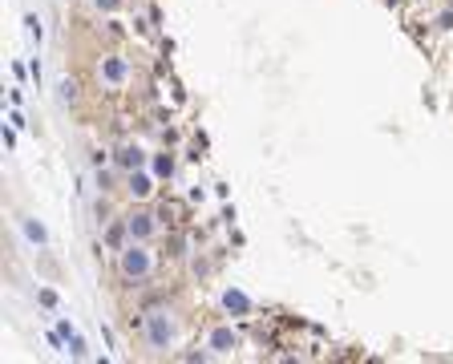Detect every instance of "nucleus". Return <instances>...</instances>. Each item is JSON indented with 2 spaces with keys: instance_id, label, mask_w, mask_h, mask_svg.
<instances>
[{
  "instance_id": "obj_6",
  "label": "nucleus",
  "mask_w": 453,
  "mask_h": 364,
  "mask_svg": "<svg viewBox=\"0 0 453 364\" xmlns=\"http://www.w3.org/2000/svg\"><path fill=\"white\" fill-rule=\"evenodd\" d=\"M158 187H162V182H158V174H154L150 166H146V170H130V174L121 178V194H126L130 202H150V198L158 194Z\"/></svg>"
},
{
  "instance_id": "obj_8",
  "label": "nucleus",
  "mask_w": 453,
  "mask_h": 364,
  "mask_svg": "<svg viewBox=\"0 0 453 364\" xmlns=\"http://www.w3.org/2000/svg\"><path fill=\"white\" fill-rule=\"evenodd\" d=\"M17 227H21V235H24V239L33 243V247H41V251H45L49 243H53L49 227H45V223H41L37 215H17Z\"/></svg>"
},
{
  "instance_id": "obj_14",
  "label": "nucleus",
  "mask_w": 453,
  "mask_h": 364,
  "mask_svg": "<svg viewBox=\"0 0 453 364\" xmlns=\"http://www.w3.org/2000/svg\"><path fill=\"white\" fill-rule=\"evenodd\" d=\"M37 304L49 308V312H57V308H61V295H57L53 288H37Z\"/></svg>"
},
{
  "instance_id": "obj_17",
  "label": "nucleus",
  "mask_w": 453,
  "mask_h": 364,
  "mask_svg": "<svg viewBox=\"0 0 453 364\" xmlns=\"http://www.w3.org/2000/svg\"><path fill=\"white\" fill-rule=\"evenodd\" d=\"M4 150H17V125L4 130Z\"/></svg>"
},
{
  "instance_id": "obj_3",
  "label": "nucleus",
  "mask_w": 453,
  "mask_h": 364,
  "mask_svg": "<svg viewBox=\"0 0 453 364\" xmlns=\"http://www.w3.org/2000/svg\"><path fill=\"white\" fill-rule=\"evenodd\" d=\"M94 77L101 89H126L130 81H134V61L126 57V53H118V49H110V53H97L94 61Z\"/></svg>"
},
{
  "instance_id": "obj_5",
  "label": "nucleus",
  "mask_w": 453,
  "mask_h": 364,
  "mask_svg": "<svg viewBox=\"0 0 453 364\" xmlns=\"http://www.w3.org/2000/svg\"><path fill=\"white\" fill-rule=\"evenodd\" d=\"M203 344H207L211 361H227V356H239V348H243V332H239L231 320H215V324L203 332Z\"/></svg>"
},
{
  "instance_id": "obj_4",
  "label": "nucleus",
  "mask_w": 453,
  "mask_h": 364,
  "mask_svg": "<svg viewBox=\"0 0 453 364\" xmlns=\"http://www.w3.org/2000/svg\"><path fill=\"white\" fill-rule=\"evenodd\" d=\"M118 218H121V227H126V235H130V239L154 243L158 235H162V215H158L150 202H130Z\"/></svg>"
},
{
  "instance_id": "obj_9",
  "label": "nucleus",
  "mask_w": 453,
  "mask_h": 364,
  "mask_svg": "<svg viewBox=\"0 0 453 364\" xmlns=\"http://www.w3.org/2000/svg\"><path fill=\"white\" fill-rule=\"evenodd\" d=\"M150 170L158 174V182H170V178L178 174V154H174L170 146H162V150H154V154H150Z\"/></svg>"
},
{
  "instance_id": "obj_10",
  "label": "nucleus",
  "mask_w": 453,
  "mask_h": 364,
  "mask_svg": "<svg viewBox=\"0 0 453 364\" xmlns=\"http://www.w3.org/2000/svg\"><path fill=\"white\" fill-rule=\"evenodd\" d=\"M121 178H126V174H121L114 162L94 170V182H97V191H101V194H118V191H121Z\"/></svg>"
},
{
  "instance_id": "obj_20",
  "label": "nucleus",
  "mask_w": 453,
  "mask_h": 364,
  "mask_svg": "<svg viewBox=\"0 0 453 364\" xmlns=\"http://www.w3.org/2000/svg\"><path fill=\"white\" fill-rule=\"evenodd\" d=\"M114 4H118V0H97V8H114Z\"/></svg>"
},
{
  "instance_id": "obj_2",
  "label": "nucleus",
  "mask_w": 453,
  "mask_h": 364,
  "mask_svg": "<svg viewBox=\"0 0 453 364\" xmlns=\"http://www.w3.org/2000/svg\"><path fill=\"white\" fill-rule=\"evenodd\" d=\"M158 247L154 243H142V239H130L121 251H114V275L130 288H142L158 275Z\"/></svg>"
},
{
  "instance_id": "obj_13",
  "label": "nucleus",
  "mask_w": 453,
  "mask_h": 364,
  "mask_svg": "<svg viewBox=\"0 0 453 364\" xmlns=\"http://www.w3.org/2000/svg\"><path fill=\"white\" fill-rule=\"evenodd\" d=\"M57 89H61V101H65V105H77V101H81V85H77L73 77H61Z\"/></svg>"
},
{
  "instance_id": "obj_11",
  "label": "nucleus",
  "mask_w": 453,
  "mask_h": 364,
  "mask_svg": "<svg viewBox=\"0 0 453 364\" xmlns=\"http://www.w3.org/2000/svg\"><path fill=\"white\" fill-rule=\"evenodd\" d=\"M223 308L235 312V315H247V312H251V300H247L239 288H227V291H223Z\"/></svg>"
},
{
  "instance_id": "obj_15",
  "label": "nucleus",
  "mask_w": 453,
  "mask_h": 364,
  "mask_svg": "<svg viewBox=\"0 0 453 364\" xmlns=\"http://www.w3.org/2000/svg\"><path fill=\"white\" fill-rule=\"evenodd\" d=\"M65 348H69V356H73V361H85V356H89V348H85V340L77 336V332H73V336L65 340Z\"/></svg>"
},
{
  "instance_id": "obj_19",
  "label": "nucleus",
  "mask_w": 453,
  "mask_h": 364,
  "mask_svg": "<svg viewBox=\"0 0 453 364\" xmlns=\"http://www.w3.org/2000/svg\"><path fill=\"white\" fill-rule=\"evenodd\" d=\"M28 73H33V81H37V85H41V61H37V57H33V61H28Z\"/></svg>"
},
{
  "instance_id": "obj_1",
  "label": "nucleus",
  "mask_w": 453,
  "mask_h": 364,
  "mask_svg": "<svg viewBox=\"0 0 453 364\" xmlns=\"http://www.w3.org/2000/svg\"><path fill=\"white\" fill-rule=\"evenodd\" d=\"M182 312L174 304H154L142 312V348L150 356H170L178 344H182Z\"/></svg>"
},
{
  "instance_id": "obj_7",
  "label": "nucleus",
  "mask_w": 453,
  "mask_h": 364,
  "mask_svg": "<svg viewBox=\"0 0 453 364\" xmlns=\"http://www.w3.org/2000/svg\"><path fill=\"white\" fill-rule=\"evenodd\" d=\"M150 154H154V150H146V142L126 138V142L114 146V166H118L121 174H130V170H146V166H150Z\"/></svg>"
},
{
  "instance_id": "obj_16",
  "label": "nucleus",
  "mask_w": 453,
  "mask_h": 364,
  "mask_svg": "<svg viewBox=\"0 0 453 364\" xmlns=\"http://www.w3.org/2000/svg\"><path fill=\"white\" fill-rule=\"evenodd\" d=\"M437 28H441V33H450V28H453V8H445V12L437 17Z\"/></svg>"
},
{
  "instance_id": "obj_12",
  "label": "nucleus",
  "mask_w": 453,
  "mask_h": 364,
  "mask_svg": "<svg viewBox=\"0 0 453 364\" xmlns=\"http://www.w3.org/2000/svg\"><path fill=\"white\" fill-rule=\"evenodd\" d=\"M24 37H28L33 45H41V41H45V21H41L37 12H24Z\"/></svg>"
},
{
  "instance_id": "obj_18",
  "label": "nucleus",
  "mask_w": 453,
  "mask_h": 364,
  "mask_svg": "<svg viewBox=\"0 0 453 364\" xmlns=\"http://www.w3.org/2000/svg\"><path fill=\"white\" fill-rule=\"evenodd\" d=\"M8 125H17V130H24L28 121H24V114H21V110H12V114H8Z\"/></svg>"
}]
</instances>
